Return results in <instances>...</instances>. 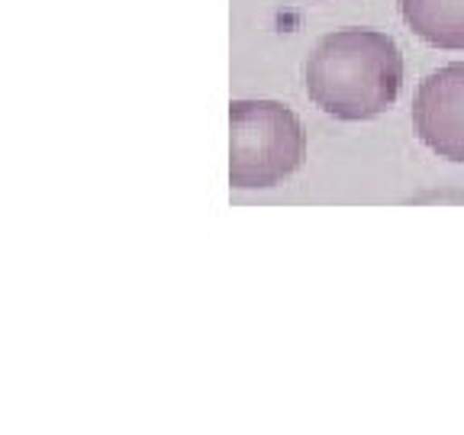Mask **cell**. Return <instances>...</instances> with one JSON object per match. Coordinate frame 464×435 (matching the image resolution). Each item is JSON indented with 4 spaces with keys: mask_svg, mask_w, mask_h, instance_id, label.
I'll use <instances>...</instances> for the list:
<instances>
[{
    "mask_svg": "<svg viewBox=\"0 0 464 435\" xmlns=\"http://www.w3.org/2000/svg\"><path fill=\"white\" fill-rule=\"evenodd\" d=\"M403 84V55L381 29H335L304 62V87L323 113L364 123L393 107Z\"/></svg>",
    "mask_w": 464,
    "mask_h": 435,
    "instance_id": "6da1fadb",
    "label": "cell"
},
{
    "mask_svg": "<svg viewBox=\"0 0 464 435\" xmlns=\"http://www.w3.org/2000/svg\"><path fill=\"white\" fill-rule=\"evenodd\" d=\"M413 132L429 152L464 165V62L435 68L413 97Z\"/></svg>",
    "mask_w": 464,
    "mask_h": 435,
    "instance_id": "3957f363",
    "label": "cell"
},
{
    "mask_svg": "<svg viewBox=\"0 0 464 435\" xmlns=\"http://www.w3.org/2000/svg\"><path fill=\"white\" fill-rule=\"evenodd\" d=\"M413 36L432 49L464 52V0H397Z\"/></svg>",
    "mask_w": 464,
    "mask_h": 435,
    "instance_id": "277c9868",
    "label": "cell"
},
{
    "mask_svg": "<svg viewBox=\"0 0 464 435\" xmlns=\"http://www.w3.org/2000/svg\"><path fill=\"white\" fill-rule=\"evenodd\" d=\"M306 159L300 116L277 101L229 103V184L265 190L284 184Z\"/></svg>",
    "mask_w": 464,
    "mask_h": 435,
    "instance_id": "7a4b0ae2",
    "label": "cell"
}]
</instances>
